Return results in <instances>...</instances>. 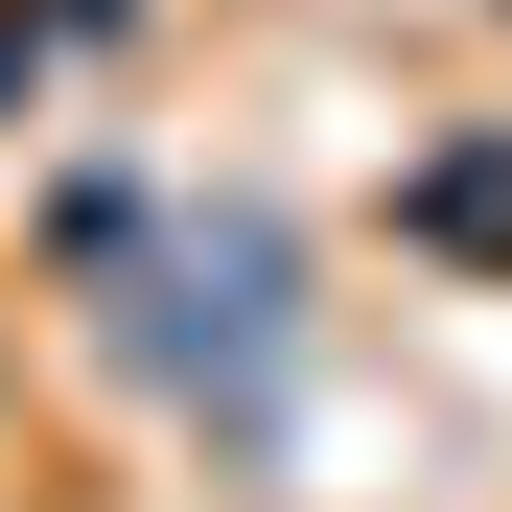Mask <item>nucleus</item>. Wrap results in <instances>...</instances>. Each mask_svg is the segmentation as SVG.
Here are the masks:
<instances>
[{"label": "nucleus", "instance_id": "obj_1", "mask_svg": "<svg viewBox=\"0 0 512 512\" xmlns=\"http://www.w3.org/2000/svg\"><path fill=\"white\" fill-rule=\"evenodd\" d=\"M163 373L210 396V443H233V466H280V443H303V233L256 210V187H210L187 233H163Z\"/></svg>", "mask_w": 512, "mask_h": 512}, {"label": "nucleus", "instance_id": "obj_2", "mask_svg": "<svg viewBox=\"0 0 512 512\" xmlns=\"http://www.w3.org/2000/svg\"><path fill=\"white\" fill-rule=\"evenodd\" d=\"M419 210H443L466 256H512V163H443V187H419Z\"/></svg>", "mask_w": 512, "mask_h": 512}]
</instances>
